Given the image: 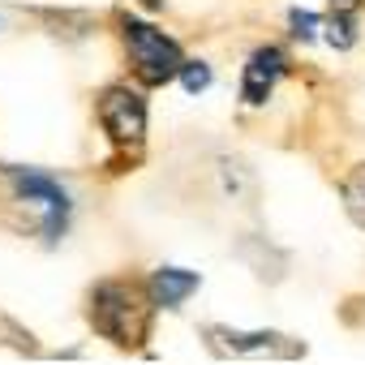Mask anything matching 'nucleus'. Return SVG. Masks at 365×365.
<instances>
[{
  "mask_svg": "<svg viewBox=\"0 0 365 365\" xmlns=\"http://www.w3.org/2000/svg\"><path fill=\"white\" fill-rule=\"evenodd\" d=\"M150 292L142 297L133 284H99L91 297V322L103 339L120 348H138L150 327Z\"/></svg>",
  "mask_w": 365,
  "mask_h": 365,
  "instance_id": "nucleus-1",
  "label": "nucleus"
},
{
  "mask_svg": "<svg viewBox=\"0 0 365 365\" xmlns=\"http://www.w3.org/2000/svg\"><path fill=\"white\" fill-rule=\"evenodd\" d=\"M125 48H129V61L138 65L142 82H172V78H180V69H185L180 48L163 31H155L150 22L125 18Z\"/></svg>",
  "mask_w": 365,
  "mask_h": 365,
  "instance_id": "nucleus-2",
  "label": "nucleus"
},
{
  "mask_svg": "<svg viewBox=\"0 0 365 365\" xmlns=\"http://www.w3.org/2000/svg\"><path fill=\"white\" fill-rule=\"evenodd\" d=\"M5 176L14 180L18 198L43 207V241H61V232L69 224V194L61 190V180H52L35 168H5Z\"/></svg>",
  "mask_w": 365,
  "mask_h": 365,
  "instance_id": "nucleus-3",
  "label": "nucleus"
},
{
  "mask_svg": "<svg viewBox=\"0 0 365 365\" xmlns=\"http://www.w3.org/2000/svg\"><path fill=\"white\" fill-rule=\"evenodd\" d=\"M99 120L108 129V138L125 150H138L146 138V99L129 86H108L99 99Z\"/></svg>",
  "mask_w": 365,
  "mask_h": 365,
  "instance_id": "nucleus-4",
  "label": "nucleus"
},
{
  "mask_svg": "<svg viewBox=\"0 0 365 365\" xmlns=\"http://www.w3.org/2000/svg\"><path fill=\"white\" fill-rule=\"evenodd\" d=\"M211 352L220 356H279V361H292L301 356V339L292 335H279V331H232V327H207L202 331Z\"/></svg>",
  "mask_w": 365,
  "mask_h": 365,
  "instance_id": "nucleus-5",
  "label": "nucleus"
},
{
  "mask_svg": "<svg viewBox=\"0 0 365 365\" xmlns=\"http://www.w3.org/2000/svg\"><path fill=\"white\" fill-rule=\"evenodd\" d=\"M279 78H284V52H279V48H258V52L250 56V65H245V78H241V99H245L250 108L267 103Z\"/></svg>",
  "mask_w": 365,
  "mask_h": 365,
  "instance_id": "nucleus-6",
  "label": "nucleus"
},
{
  "mask_svg": "<svg viewBox=\"0 0 365 365\" xmlns=\"http://www.w3.org/2000/svg\"><path fill=\"white\" fill-rule=\"evenodd\" d=\"M198 271H180V267H159L155 275H150V284H146V292H150V301L155 305H163V309H176V305H185V297L190 292H198Z\"/></svg>",
  "mask_w": 365,
  "mask_h": 365,
  "instance_id": "nucleus-7",
  "label": "nucleus"
},
{
  "mask_svg": "<svg viewBox=\"0 0 365 365\" xmlns=\"http://www.w3.org/2000/svg\"><path fill=\"white\" fill-rule=\"evenodd\" d=\"M322 31H327V43L331 48H352L356 43V22H352V9H335L327 22H322Z\"/></svg>",
  "mask_w": 365,
  "mask_h": 365,
  "instance_id": "nucleus-8",
  "label": "nucleus"
},
{
  "mask_svg": "<svg viewBox=\"0 0 365 365\" xmlns=\"http://www.w3.org/2000/svg\"><path fill=\"white\" fill-rule=\"evenodd\" d=\"M344 202H348V211H352V215H361V211H365V163L348 172V180H344Z\"/></svg>",
  "mask_w": 365,
  "mask_h": 365,
  "instance_id": "nucleus-9",
  "label": "nucleus"
},
{
  "mask_svg": "<svg viewBox=\"0 0 365 365\" xmlns=\"http://www.w3.org/2000/svg\"><path fill=\"white\" fill-rule=\"evenodd\" d=\"M288 26H292V39H301V43H309V39L318 35V26H322V18H318V14H309V9H292V14H288Z\"/></svg>",
  "mask_w": 365,
  "mask_h": 365,
  "instance_id": "nucleus-10",
  "label": "nucleus"
},
{
  "mask_svg": "<svg viewBox=\"0 0 365 365\" xmlns=\"http://www.w3.org/2000/svg\"><path fill=\"white\" fill-rule=\"evenodd\" d=\"M180 82H185L190 95H198V91L211 86V69H207L202 61H185V69H180Z\"/></svg>",
  "mask_w": 365,
  "mask_h": 365,
  "instance_id": "nucleus-11",
  "label": "nucleus"
},
{
  "mask_svg": "<svg viewBox=\"0 0 365 365\" xmlns=\"http://www.w3.org/2000/svg\"><path fill=\"white\" fill-rule=\"evenodd\" d=\"M331 5H335V9H356L361 0H331Z\"/></svg>",
  "mask_w": 365,
  "mask_h": 365,
  "instance_id": "nucleus-12",
  "label": "nucleus"
}]
</instances>
